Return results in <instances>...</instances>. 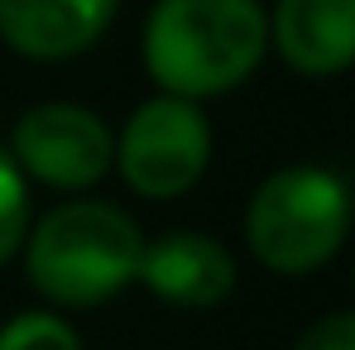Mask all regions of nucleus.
<instances>
[{
	"label": "nucleus",
	"instance_id": "1",
	"mask_svg": "<svg viewBox=\"0 0 355 350\" xmlns=\"http://www.w3.org/2000/svg\"><path fill=\"white\" fill-rule=\"evenodd\" d=\"M269 53V10L259 0H159L144 19V67L182 101L240 87Z\"/></svg>",
	"mask_w": 355,
	"mask_h": 350
},
{
	"label": "nucleus",
	"instance_id": "2",
	"mask_svg": "<svg viewBox=\"0 0 355 350\" xmlns=\"http://www.w3.org/2000/svg\"><path fill=\"white\" fill-rule=\"evenodd\" d=\"M144 235L111 202H62L24 235L29 283L58 307H96L139 279Z\"/></svg>",
	"mask_w": 355,
	"mask_h": 350
},
{
	"label": "nucleus",
	"instance_id": "3",
	"mask_svg": "<svg viewBox=\"0 0 355 350\" xmlns=\"http://www.w3.org/2000/svg\"><path fill=\"white\" fill-rule=\"evenodd\" d=\"M351 235V192L331 168L293 164L269 173L245 207V240L274 274L322 269Z\"/></svg>",
	"mask_w": 355,
	"mask_h": 350
},
{
	"label": "nucleus",
	"instance_id": "4",
	"mask_svg": "<svg viewBox=\"0 0 355 350\" xmlns=\"http://www.w3.org/2000/svg\"><path fill=\"white\" fill-rule=\"evenodd\" d=\"M116 164L130 192L164 202L182 197L211 164V125L202 116V101L154 96L125 120L116 139Z\"/></svg>",
	"mask_w": 355,
	"mask_h": 350
},
{
	"label": "nucleus",
	"instance_id": "5",
	"mask_svg": "<svg viewBox=\"0 0 355 350\" xmlns=\"http://www.w3.org/2000/svg\"><path fill=\"white\" fill-rule=\"evenodd\" d=\"M10 159L19 164V173L34 177V182L77 192V187H92V182H101L111 173L116 134L87 106L44 101V106H34V111H24L15 120Z\"/></svg>",
	"mask_w": 355,
	"mask_h": 350
},
{
	"label": "nucleus",
	"instance_id": "6",
	"mask_svg": "<svg viewBox=\"0 0 355 350\" xmlns=\"http://www.w3.org/2000/svg\"><path fill=\"white\" fill-rule=\"evenodd\" d=\"M144 288L173 307H192V312H207V307H221L231 288H236V259L221 240L202 231H168L159 240H144V254H139V279Z\"/></svg>",
	"mask_w": 355,
	"mask_h": 350
},
{
	"label": "nucleus",
	"instance_id": "7",
	"mask_svg": "<svg viewBox=\"0 0 355 350\" xmlns=\"http://www.w3.org/2000/svg\"><path fill=\"white\" fill-rule=\"evenodd\" d=\"M120 0H0V39L34 62L87 53L116 19Z\"/></svg>",
	"mask_w": 355,
	"mask_h": 350
},
{
	"label": "nucleus",
	"instance_id": "8",
	"mask_svg": "<svg viewBox=\"0 0 355 350\" xmlns=\"http://www.w3.org/2000/svg\"><path fill=\"white\" fill-rule=\"evenodd\" d=\"M269 44L302 77H336L355 67V0H279Z\"/></svg>",
	"mask_w": 355,
	"mask_h": 350
},
{
	"label": "nucleus",
	"instance_id": "9",
	"mask_svg": "<svg viewBox=\"0 0 355 350\" xmlns=\"http://www.w3.org/2000/svg\"><path fill=\"white\" fill-rule=\"evenodd\" d=\"M0 350H82V336L58 312H19L0 326Z\"/></svg>",
	"mask_w": 355,
	"mask_h": 350
},
{
	"label": "nucleus",
	"instance_id": "10",
	"mask_svg": "<svg viewBox=\"0 0 355 350\" xmlns=\"http://www.w3.org/2000/svg\"><path fill=\"white\" fill-rule=\"evenodd\" d=\"M29 235V177L0 149V264L24 245Z\"/></svg>",
	"mask_w": 355,
	"mask_h": 350
},
{
	"label": "nucleus",
	"instance_id": "11",
	"mask_svg": "<svg viewBox=\"0 0 355 350\" xmlns=\"http://www.w3.org/2000/svg\"><path fill=\"white\" fill-rule=\"evenodd\" d=\"M293 350H355V312H327L297 336Z\"/></svg>",
	"mask_w": 355,
	"mask_h": 350
}]
</instances>
